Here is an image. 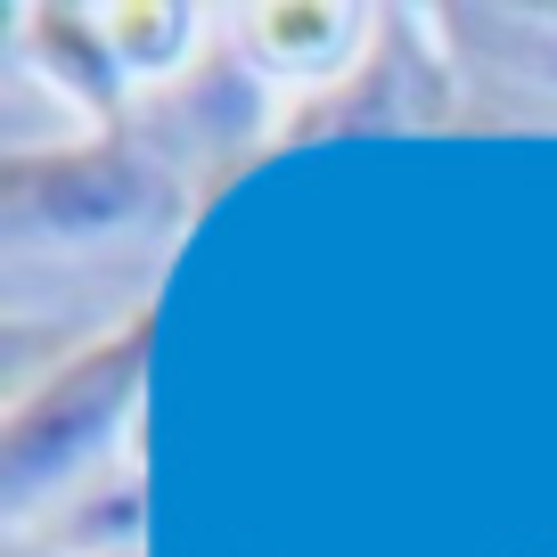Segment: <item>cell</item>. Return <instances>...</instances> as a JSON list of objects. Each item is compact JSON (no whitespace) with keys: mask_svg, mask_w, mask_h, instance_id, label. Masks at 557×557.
Instances as JSON below:
<instances>
[{"mask_svg":"<svg viewBox=\"0 0 557 557\" xmlns=\"http://www.w3.org/2000/svg\"><path fill=\"white\" fill-rule=\"evenodd\" d=\"M206 197L181 173H164L132 132H99L74 148H25L0 164V230L9 255H74L83 271H132L164 262L173 238L197 222Z\"/></svg>","mask_w":557,"mask_h":557,"instance_id":"1","label":"cell"},{"mask_svg":"<svg viewBox=\"0 0 557 557\" xmlns=\"http://www.w3.org/2000/svg\"><path fill=\"white\" fill-rule=\"evenodd\" d=\"M148 345H157V320L132 312L115 329H99L90 345L58 352V369L17 385L9 426H0V484H9L25 524L41 517L34 500L50 484H74L115 451V426L139 401V377H148Z\"/></svg>","mask_w":557,"mask_h":557,"instance_id":"2","label":"cell"},{"mask_svg":"<svg viewBox=\"0 0 557 557\" xmlns=\"http://www.w3.org/2000/svg\"><path fill=\"white\" fill-rule=\"evenodd\" d=\"M385 132H459V66L435 9H369V41L329 90L271 132V148L312 139H385Z\"/></svg>","mask_w":557,"mask_h":557,"instance_id":"3","label":"cell"},{"mask_svg":"<svg viewBox=\"0 0 557 557\" xmlns=\"http://www.w3.org/2000/svg\"><path fill=\"white\" fill-rule=\"evenodd\" d=\"M262 115H271V107H262V74L246 66V50L238 41H206L197 66H181L173 83L132 99V123H123V132H132L164 173L189 181L197 197H213L246 157L271 148Z\"/></svg>","mask_w":557,"mask_h":557,"instance_id":"4","label":"cell"},{"mask_svg":"<svg viewBox=\"0 0 557 557\" xmlns=\"http://www.w3.org/2000/svg\"><path fill=\"white\" fill-rule=\"evenodd\" d=\"M459 132H557V9H435Z\"/></svg>","mask_w":557,"mask_h":557,"instance_id":"5","label":"cell"},{"mask_svg":"<svg viewBox=\"0 0 557 557\" xmlns=\"http://www.w3.org/2000/svg\"><path fill=\"white\" fill-rule=\"evenodd\" d=\"M17 41L66 99H83L99 115V132L132 123L139 90H123V58H115V34H107V9H17Z\"/></svg>","mask_w":557,"mask_h":557,"instance_id":"6","label":"cell"},{"mask_svg":"<svg viewBox=\"0 0 557 557\" xmlns=\"http://www.w3.org/2000/svg\"><path fill=\"white\" fill-rule=\"evenodd\" d=\"M352 25H369L361 9H238L230 34L255 74H320L336 58H361Z\"/></svg>","mask_w":557,"mask_h":557,"instance_id":"7","label":"cell"},{"mask_svg":"<svg viewBox=\"0 0 557 557\" xmlns=\"http://www.w3.org/2000/svg\"><path fill=\"white\" fill-rule=\"evenodd\" d=\"M107 34H115V58L132 83H173L181 66H197L206 17L197 9H107Z\"/></svg>","mask_w":557,"mask_h":557,"instance_id":"8","label":"cell"},{"mask_svg":"<svg viewBox=\"0 0 557 557\" xmlns=\"http://www.w3.org/2000/svg\"><path fill=\"white\" fill-rule=\"evenodd\" d=\"M115 557H139V549H115Z\"/></svg>","mask_w":557,"mask_h":557,"instance_id":"9","label":"cell"}]
</instances>
